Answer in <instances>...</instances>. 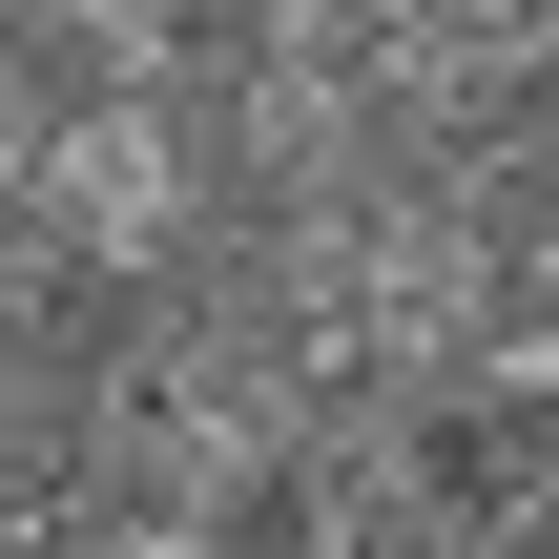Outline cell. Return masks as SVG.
I'll use <instances>...</instances> for the list:
<instances>
[{"instance_id":"1","label":"cell","mask_w":559,"mask_h":559,"mask_svg":"<svg viewBox=\"0 0 559 559\" xmlns=\"http://www.w3.org/2000/svg\"><path fill=\"white\" fill-rule=\"evenodd\" d=\"M41 187H62L83 228H145V207H166V187H145V124H83V145H62Z\"/></svg>"}]
</instances>
